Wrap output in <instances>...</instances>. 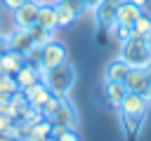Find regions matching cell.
Masks as SVG:
<instances>
[{
	"label": "cell",
	"mask_w": 151,
	"mask_h": 141,
	"mask_svg": "<svg viewBox=\"0 0 151 141\" xmlns=\"http://www.w3.org/2000/svg\"><path fill=\"white\" fill-rule=\"evenodd\" d=\"M120 120H123V127L127 134H137L146 120V113H120Z\"/></svg>",
	"instance_id": "d6986e66"
},
{
	"label": "cell",
	"mask_w": 151,
	"mask_h": 141,
	"mask_svg": "<svg viewBox=\"0 0 151 141\" xmlns=\"http://www.w3.org/2000/svg\"><path fill=\"white\" fill-rule=\"evenodd\" d=\"M7 40H9V49H14V52H19V54H31L33 49H35V45H33V38H31V33L26 31V28H19V26H14V31L7 35Z\"/></svg>",
	"instance_id": "52a82bcc"
},
{
	"label": "cell",
	"mask_w": 151,
	"mask_h": 141,
	"mask_svg": "<svg viewBox=\"0 0 151 141\" xmlns=\"http://www.w3.org/2000/svg\"><path fill=\"white\" fill-rule=\"evenodd\" d=\"M120 59L130 68H144L151 61V45L146 42L144 35L132 33L123 45H120Z\"/></svg>",
	"instance_id": "6da1fadb"
},
{
	"label": "cell",
	"mask_w": 151,
	"mask_h": 141,
	"mask_svg": "<svg viewBox=\"0 0 151 141\" xmlns=\"http://www.w3.org/2000/svg\"><path fill=\"white\" fill-rule=\"evenodd\" d=\"M142 12H144V9L137 7V5H132L130 0H120V2H118V9H116V24L123 26V28H132L134 19H137Z\"/></svg>",
	"instance_id": "30bf717a"
},
{
	"label": "cell",
	"mask_w": 151,
	"mask_h": 141,
	"mask_svg": "<svg viewBox=\"0 0 151 141\" xmlns=\"http://www.w3.org/2000/svg\"><path fill=\"white\" fill-rule=\"evenodd\" d=\"M50 122H52V127H76V125H78V113H76L73 103H71L66 96H61L59 108H57V113L50 118Z\"/></svg>",
	"instance_id": "8992f818"
},
{
	"label": "cell",
	"mask_w": 151,
	"mask_h": 141,
	"mask_svg": "<svg viewBox=\"0 0 151 141\" xmlns=\"http://www.w3.org/2000/svg\"><path fill=\"white\" fill-rule=\"evenodd\" d=\"M14 80H17L19 89H24V87H28V85L42 80V75L38 73V66H33V63H24V66L14 73Z\"/></svg>",
	"instance_id": "7c38bea8"
},
{
	"label": "cell",
	"mask_w": 151,
	"mask_h": 141,
	"mask_svg": "<svg viewBox=\"0 0 151 141\" xmlns=\"http://www.w3.org/2000/svg\"><path fill=\"white\" fill-rule=\"evenodd\" d=\"M132 5H137V7H142V9H146V5L151 2V0H130Z\"/></svg>",
	"instance_id": "f1b7e54d"
},
{
	"label": "cell",
	"mask_w": 151,
	"mask_h": 141,
	"mask_svg": "<svg viewBox=\"0 0 151 141\" xmlns=\"http://www.w3.org/2000/svg\"><path fill=\"white\" fill-rule=\"evenodd\" d=\"M118 2L120 0H97L94 2V21L99 28L104 31H111V26L116 24V9H118Z\"/></svg>",
	"instance_id": "277c9868"
},
{
	"label": "cell",
	"mask_w": 151,
	"mask_h": 141,
	"mask_svg": "<svg viewBox=\"0 0 151 141\" xmlns=\"http://www.w3.org/2000/svg\"><path fill=\"white\" fill-rule=\"evenodd\" d=\"M132 33H137V35H146V33H151V14L142 12V14L134 19V24H132Z\"/></svg>",
	"instance_id": "44dd1931"
},
{
	"label": "cell",
	"mask_w": 151,
	"mask_h": 141,
	"mask_svg": "<svg viewBox=\"0 0 151 141\" xmlns=\"http://www.w3.org/2000/svg\"><path fill=\"white\" fill-rule=\"evenodd\" d=\"M125 94H127L125 82H116V80H106V82H104V99H106L109 106L118 108V106L123 103Z\"/></svg>",
	"instance_id": "8fae6325"
},
{
	"label": "cell",
	"mask_w": 151,
	"mask_h": 141,
	"mask_svg": "<svg viewBox=\"0 0 151 141\" xmlns=\"http://www.w3.org/2000/svg\"><path fill=\"white\" fill-rule=\"evenodd\" d=\"M52 136L57 141H80L76 127H52Z\"/></svg>",
	"instance_id": "7402d4cb"
},
{
	"label": "cell",
	"mask_w": 151,
	"mask_h": 141,
	"mask_svg": "<svg viewBox=\"0 0 151 141\" xmlns=\"http://www.w3.org/2000/svg\"><path fill=\"white\" fill-rule=\"evenodd\" d=\"M24 92V96H26V103L31 106V108H40L47 99H50V87L45 85V80H38V82H33V85H28V87H24L21 89Z\"/></svg>",
	"instance_id": "ba28073f"
},
{
	"label": "cell",
	"mask_w": 151,
	"mask_h": 141,
	"mask_svg": "<svg viewBox=\"0 0 151 141\" xmlns=\"http://www.w3.org/2000/svg\"><path fill=\"white\" fill-rule=\"evenodd\" d=\"M111 31H116V38H118V42H120V45L132 35V28H123V26H118V24H113V26H111Z\"/></svg>",
	"instance_id": "d4e9b609"
},
{
	"label": "cell",
	"mask_w": 151,
	"mask_h": 141,
	"mask_svg": "<svg viewBox=\"0 0 151 141\" xmlns=\"http://www.w3.org/2000/svg\"><path fill=\"white\" fill-rule=\"evenodd\" d=\"M0 63H2L5 73L14 75V73L26 63V56H24V54H19V52H14V49H9V52H5V54L0 56Z\"/></svg>",
	"instance_id": "2e32d148"
},
{
	"label": "cell",
	"mask_w": 151,
	"mask_h": 141,
	"mask_svg": "<svg viewBox=\"0 0 151 141\" xmlns=\"http://www.w3.org/2000/svg\"><path fill=\"white\" fill-rule=\"evenodd\" d=\"M24 2H35V5H42L45 0H24Z\"/></svg>",
	"instance_id": "f546056e"
},
{
	"label": "cell",
	"mask_w": 151,
	"mask_h": 141,
	"mask_svg": "<svg viewBox=\"0 0 151 141\" xmlns=\"http://www.w3.org/2000/svg\"><path fill=\"white\" fill-rule=\"evenodd\" d=\"M127 70H130V66H127L123 59H113V61H109V63H106V73H104V78H106V80L123 82V80H125V75H127Z\"/></svg>",
	"instance_id": "e0dca14e"
},
{
	"label": "cell",
	"mask_w": 151,
	"mask_h": 141,
	"mask_svg": "<svg viewBox=\"0 0 151 141\" xmlns=\"http://www.w3.org/2000/svg\"><path fill=\"white\" fill-rule=\"evenodd\" d=\"M0 5H2L5 9H9V12H14L19 5H24V0H0Z\"/></svg>",
	"instance_id": "484cf974"
},
{
	"label": "cell",
	"mask_w": 151,
	"mask_h": 141,
	"mask_svg": "<svg viewBox=\"0 0 151 141\" xmlns=\"http://www.w3.org/2000/svg\"><path fill=\"white\" fill-rule=\"evenodd\" d=\"M2 73H5V68H2V63H0V75H2Z\"/></svg>",
	"instance_id": "1f68e13d"
},
{
	"label": "cell",
	"mask_w": 151,
	"mask_h": 141,
	"mask_svg": "<svg viewBox=\"0 0 151 141\" xmlns=\"http://www.w3.org/2000/svg\"><path fill=\"white\" fill-rule=\"evenodd\" d=\"M28 33H31V38H33V45L35 47H45L47 42H52L54 40V31H50V28H45V26H40V24H33L31 28H26Z\"/></svg>",
	"instance_id": "ac0fdd59"
},
{
	"label": "cell",
	"mask_w": 151,
	"mask_h": 141,
	"mask_svg": "<svg viewBox=\"0 0 151 141\" xmlns=\"http://www.w3.org/2000/svg\"><path fill=\"white\" fill-rule=\"evenodd\" d=\"M12 19H14V26H19V28H31L33 24H38V5H35V2H24V5H19V7L12 12Z\"/></svg>",
	"instance_id": "9c48e42d"
},
{
	"label": "cell",
	"mask_w": 151,
	"mask_h": 141,
	"mask_svg": "<svg viewBox=\"0 0 151 141\" xmlns=\"http://www.w3.org/2000/svg\"><path fill=\"white\" fill-rule=\"evenodd\" d=\"M5 52H9V40H7V35H0V56Z\"/></svg>",
	"instance_id": "4316f807"
},
{
	"label": "cell",
	"mask_w": 151,
	"mask_h": 141,
	"mask_svg": "<svg viewBox=\"0 0 151 141\" xmlns=\"http://www.w3.org/2000/svg\"><path fill=\"white\" fill-rule=\"evenodd\" d=\"M50 134H52V122L45 118V120H40L38 125H33L24 139H26V141H42V139L50 136Z\"/></svg>",
	"instance_id": "ffe728a7"
},
{
	"label": "cell",
	"mask_w": 151,
	"mask_h": 141,
	"mask_svg": "<svg viewBox=\"0 0 151 141\" xmlns=\"http://www.w3.org/2000/svg\"><path fill=\"white\" fill-rule=\"evenodd\" d=\"M142 73L146 75V80H149V85H151V61H149V63H146V66L142 68Z\"/></svg>",
	"instance_id": "83f0119b"
},
{
	"label": "cell",
	"mask_w": 151,
	"mask_h": 141,
	"mask_svg": "<svg viewBox=\"0 0 151 141\" xmlns=\"http://www.w3.org/2000/svg\"><path fill=\"white\" fill-rule=\"evenodd\" d=\"M123 82H125L127 92H132V94H139V96H142L146 103H151V85H149L146 75L142 73V68H130Z\"/></svg>",
	"instance_id": "3957f363"
},
{
	"label": "cell",
	"mask_w": 151,
	"mask_h": 141,
	"mask_svg": "<svg viewBox=\"0 0 151 141\" xmlns=\"http://www.w3.org/2000/svg\"><path fill=\"white\" fill-rule=\"evenodd\" d=\"M64 61H68L66 59V47L61 45V42H57V40H52V42H47L45 47H40V66L42 68H54V66H59V63H64Z\"/></svg>",
	"instance_id": "5b68a950"
},
{
	"label": "cell",
	"mask_w": 151,
	"mask_h": 141,
	"mask_svg": "<svg viewBox=\"0 0 151 141\" xmlns=\"http://www.w3.org/2000/svg\"><path fill=\"white\" fill-rule=\"evenodd\" d=\"M38 24L50 28V31H57V7H54V2L45 0L42 5H38Z\"/></svg>",
	"instance_id": "4fadbf2b"
},
{
	"label": "cell",
	"mask_w": 151,
	"mask_h": 141,
	"mask_svg": "<svg viewBox=\"0 0 151 141\" xmlns=\"http://www.w3.org/2000/svg\"><path fill=\"white\" fill-rule=\"evenodd\" d=\"M14 141H26V139H24V136H19V139H14Z\"/></svg>",
	"instance_id": "d6a6232c"
},
{
	"label": "cell",
	"mask_w": 151,
	"mask_h": 141,
	"mask_svg": "<svg viewBox=\"0 0 151 141\" xmlns=\"http://www.w3.org/2000/svg\"><path fill=\"white\" fill-rule=\"evenodd\" d=\"M42 80H45V85L50 87V92H52L54 96H66V94L71 92L73 82H76V68H73V63L64 61V63L50 68Z\"/></svg>",
	"instance_id": "7a4b0ae2"
},
{
	"label": "cell",
	"mask_w": 151,
	"mask_h": 141,
	"mask_svg": "<svg viewBox=\"0 0 151 141\" xmlns=\"http://www.w3.org/2000/svg\"><path fill=\"white\" fill-rule=\"evenodd\" d=\"M146 106H149V103H146L139 94L127 92L125 99H123V103L118 106V110H120V113H146Z\"/></svg>",
	"instance_id": "5bb4252c"
},
{
	"label": "cell",
	"mask_w": 151,
	"mask_h": 141,
	"mask_svg": "<svg viewBox=\"0 0 151 141\" xmlns=\"http://www.w3.org/2000/svg\"><path fill=\"white\" fill-rule=\"evenodd\" d=\"M59 101H61V96H54V94H50V99L40 106V113H42V118H52L54 113H57V108H59Z\"/></svg>",
	"instance_id": "603a6c76"
},
{
	"label": "cell",
	"mask_w": 151,
	"mask_h": 141,
	"mask_svg": "<svg viewBox=\"0 0 151 141\" xmlns=\"http://www.w3.org/2000/svg\"><path fill=\"white\" fill-rule=\"evenodd\" d=\"M19 89V85H17V80H14V75H9V73H2L0 75V94H12V92H17Z\"/></svg>",
	"instance_id": "cb8c5ba5"
},
{
	"label": "cell",
	"mask_w": 151,
	"mask_h": 141,
	"mask_svg": "<svg viewBox=\"0 0 151 141\" xmlns=\"http://www.w3.org/2000/svg\"><path fill=\"white\" fill-rule=\"evenodd\" d=\"M42 141H57V139H54V136H52V134H50V136H45V139H42Z\"/></svg>",
	"instance_id": "4dcf8cb0"
},
{
	"label": "cell",
	"mask_w": 151,
	"mask_h": 141,
	"mask_svg": "<svg viewBox=\"0 0 151 141\" xmlns=\"http://www.w3.org/2000/svg\"><path fill=\"white\" fill-rule=\"evenodd\" d=\"M54 7H57V28H66V26H71L78 19V12L71 5L59 0V2H54Z\"/></svg>",
	"instance_id": "9a60e30c"
}]
</instances>
